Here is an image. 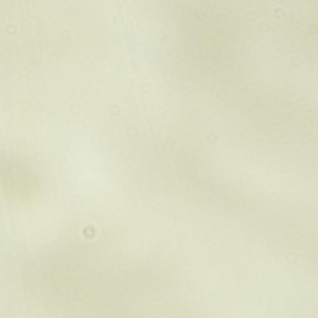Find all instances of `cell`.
I'll return each mask as SVG.
<instances>
[{
    "label": "cell",
    "instance_id": "1",
    "mask_svg": "<svg viewBox=\"0 0 318 318\" xmlns=\"http://www.w3.org/2000/svg\"><path fill=\"white\" fill-rule=\"evenodd\" d=\"M7 171L4 178L6 186L15 189H29L35 184L36 176L30 171L23 168H13Z\"/></svg>",
    "mask_w": 318,
    "mask_h": 318
}]
</instances>
